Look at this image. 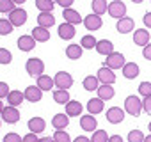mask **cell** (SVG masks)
<instances>
[{"mask_svg":"<svg viewBox=\"0 0 151 142\" xmlns=\"http://www.w3.org/2000/svg\"><path fill=\"white\" fill-rule=\"evenodd\" d=\"M124 110H126V114H130V115H133V117H139L140 112L144 110L142 100H139L137 94L126 96V100H124Z\"/></svg>","mask_w":151,"mask_h":142,"instance_id":"1","label":"cell"},{"mask_svg":"<svg viewBox=\"0 0 151 142\" xmlns=\"http://www.w3.org/2000/svg\"><path fill=\"white\" fill-rule=\"evenodd\" d=\"M25 69H27V73L30 77L37 78V77L43 75V71H45V62L41 59H37V57H30L27 60V64H25Z\"/></svg>","mask_w":151,"mask_h":142,"instance_id":"2","label":"cell"},{"mask_svg":"<svg viewBox=\"0 0 151 142\" xmlns=\"http://www.w3.org/2000/svg\"><path fill=\"white\" fill-rule=\"evenodd\" d=\"M96 77H98V80H100L103 85H114V84H116V73H114V69H110V67L105 66V64L98 69Z\"/></svg>","mask_w":151,"mask_h":142,"instance_id":"3","label":"cell"},{"mask_svg":"<svg viewBox=\"0 0 151 142\" xmlns=\"http://www.w3.org/2000/svg\"><path fill=\"white\" fill-rule=\"evenodd\" d=\"M53 80H55V87H57V89L68 91V89L73 85V77L68 73V71H57L55 77H53Z\"/></svg>","mask_w":151,"mask_h":142,"instance_id":"4","label":"cell"},{"mask_svg":"<svg viewBox=\"0 0 151 142\" xmlns=\"http://www.w3.org/2000/svg\"><path fill=\"white\" fill-rule=\"evenodd\" d=\"M126 64V60H124V55L123 53H119V52H112L110 55H107L105 57V66H109L110 69H123V66Z\"/></svg>","mask_w":151,"mask_h":142,"instance_id":"5","label":"cell"},{"mask_svg":"<svg viewBox=\"0 0 151 142\" xmlns=\"http://www.w3.org/2000/svg\"><path fill=\"white\" fill-rule=\"evenodd\" d=\"M20 110L18 107H13V105H7L2 108V121L7 123V124H16L20 121Z\"/></svg>","mask_w":151,"mask_h":142,"instance_id":"6","label":"cell"},{"mask_svg":"<svg viewBox=\"0 0 151 142\" xmlns=\"http://www.w3.org/2000/svg\"><path fill=\"white\" fill-rule=\"evenodd\" d=\"M84 27H86L89 32H96V30H100V29L103 27V20H101L100 14L91 13V14H87V16L84 18Z\"/></svg>","mask_w":151,"mask_h":142,"instance_id":"7","label":"cell"},{"mask_svg":"<svg viewBox=\"0 0 151 142\" xmlns=\"http://www.w3.org/2000/svg\"><path fill=\"white\" fill-rule=\"evenodd\" d=\"M109 14L116 20H121L126 16V6L121 2V0H112L109 4Z\"/></svg>","mask_w":151,"mask_h":142,"instance_id":"8","label":"cell"},{"mask_svg":"<svg viewBox=\"0 0 151 142\" xmlns=\"http://www.w3.org/2000/svg\"><path fill=\"white\" fill-rule=\"evenodd\" d=\"M124 112H126V110H123V108H119V107H110V108L107 110L105 117H107V121H109L110 124H119V123L124 121Z\"/></svg>","mask_w":151,"mask_h":142,"instance_id":"9","label":"cell"},{"mask_svg":"<svg viewBox=\"0 0 151 142\" xmlns=\"http://www.w3.org/2000/svg\"><path fill=\"white\" fill-rule=\"evenodd\" d=\"M57 32H59V37L64 39V41H71L75 36H77V29H75V25H71L68 22L60 23L59 29H57Z\"/></svg>","mask_w":151,"mask_h":142,"instance_id":"10","label":"cell"},{"mask_svg":"<svg viewBox=\"0 0 151 142\" xmlns=\"http://www.w3.org/2000/svg\"><path fill=\"white\" fill-rule=\"evenodd\" d=\"M23 93H25V100L30 101V103H37V101L43 100V91L37 85H27Z\"/></svg>","mask_w":151,"mask_h":142,"instance_id":"11","label":"cell"},{"mask_svg":"<svg viewBox=\"0 0 151 142\" xmlns=\"http://www.w3.org/2000/svg\"><path fill=\"white\" fill-rule=\"evenodd\" d=\"M116 29H117V32H119V34H130V32H133V29H135V22H133V18L124 16V18L117 20Z\"/></svg>","mask_w":151,"mask_h":142,"instance_id":"12","label":"cell"},{"mask_svg":"<svg viewBox=\"0 0 151 142\" xmlns=\"http://www.w3.org/2000/svg\"><path fill=\"white\" fill-rule=\"evenodd\" d=\"M80 126H82V130H86V131H96V128H98L96 115H93V114H84V115H80Z\"/></svg>","mask_w":151,"mask_h":142,"instance_id":"13","label":"cell"},{"mask_svg":"<svg viewBox=\"0 0 151 142\" xmlns=\"http://www.w3.org/2000/svg\"><path fill=\"white\" fill-rule=\"evenodd\" d=\"M62 18H64V22H68L71 25H80V23H84V18L80 16V13L75 11V9H71V7L62 11Z\"/></svg>","mask_w":151,"mask_h":142,"instance_id":"14","label":"cell"},{"mask_svg":"<svg viewBox=\"0 0 151 142\" xmlns=\"http://www.w3.org/2000/svg\"><path fill=\"white\" fill-rule=\"evenodd\" d=\"M9 20H11V23H13L14 27H22V25H25V22H27V11L16 7V9L9 14Z\"/></svg>","mask_w":151,"mask_h":142,"instance_id":"15","label":"cell"},{"mask_svg":"<svg viewBox=\"0 0 151 142\" xmlns=\"http://www.w3.org/2000/svg\"><path fill=\"white\" fill-rule=\"evenodd\" d=\"M27 128L32 131V133H43L45 128H46V121L43 117H30L29 123H27Z\"/></svg>","mask_w":151,"mask_h":142,"instance_id":"16","label":"cell"},{"mask_svg":"<svg viewBox=\"0 0 151 142\" xmlns=\"http://www.w3.org/2000/svg\"><path fill=\"white\" fill-rule=\"evenodd\" d=\"M82 55H84V48H82V44L71 43V44L66 46V57H68V59H71V60H78Z\"/></svg>","mask_w":151,"mask_h":142,"instance_id":"17","label":"cell"},{"mask_svg":"<svg viewBox=\"0 0 151 142\" xmlns=\"http://www.w3.org/2000/svg\"><path fill=\"white\" fill-rule=\"evenodd\" d=\"M139 73H140V69H139L137 62H126V64L123 66V77H124L126 80H133V78H137Z\"/></svg>","mask_w":151,"mask_h":142,"instance_id":"18","label":"cell"},{"mask_svg":"<svg viewBox=\"0 0 151 142\" xmlns=\"http://www.w3.org/2000/svg\"><path fill=\"white\" fill-rule=\"evenodd\" d=\"M133 43L137 46H142V48L146 44H149V32H147V29H137L133 32Z\"/></svg>","mask_w":151,"mask_h":142,"instance_id":"19","label":"cell"},{"mask_svg":"<svg viewBox=\"0 0 151 142\" xmlns=\"http://www.w3.org/2000/svg\"><path fill=\"white\" fill-rule=\"evenodd\" d=\"M36 39L32 37V36H20L18 37V48L22 50V52H32L34 48H36Z\"/></svg>","mask_w":151,"mask_h":142,"instance_id":"20","label":"cell"},{"mask_svg":"<svg viewBox=\"0 0 151 142\" xmlns=\"http://www.w3.org/2000/svg\"><path fill=\"white\" fill-rule=\"evenodd\" d=\"M52 126L55 130H66L69 126V115L64 112V114H55L52 117Z\"/></svg>","mask_w":151,"mask_h":142,"instance_id":"21","label":"cell"},{"mask_svg":"<svg viewBox=\"0 0 151 142\" xmlns=\"http://www.w3.org/2000/svg\"><path fill=\"white\" fill-rule=\"evenodd\" d=\"M103 108H105V101H103L101 98H91V100L87 101V112L93 114V115L103 112Z\"/></svg>","mask_w":151,"mask_h":142,"instance_id":"22","label":"cell"},{"mask_svg":"<svg viewBox=\"0 0 151 142\" xmlns=\"http://www.w3.org/2000/svg\"><path fill=\"white\" fill-rule=\"evenodd\" d=\"M82 110H84V107H82V103L77 101V100H71V101L66 105V114H68L69 117H80Z\"/></svg>","mask_w":151,"mask_h":142,"instance_id":"23","label":"cell"},{"mask_svg":"<svg viewBox=\"0 0 151 142\" xmlns=\"http://www.w3.org/2000/svg\"><path fill=\"white\" fill-rule=\"evenodd\" d=\"M37 43H46L48 39H50V30L48 29H45V27H36V29H32V34H30Z\"/></svg>","mask_w":151,"mask_h":142,"instance_id":"24","label":"cell"},{"mask_svg":"<svg viewBox=\"0 0 151 142\" xmlns=\"http://www.w3.org/2000/svg\"><path fill=\"white\" fill-rule=\"evenodd\" d=\"M96 52L100 53V55H110L112 52H114V43L112 41H109V39H100L98 41V44H96Z\"/></svg>","mask_w":151,"mask_h":142,"instance_id":"25","label":"cell"},{"mask_svg":"<svg viewBox=\"0 0 151 142\" xmlns=\"http://www.w3.org/2000/svg\"><path fill=\"white\" fill-rule=\"evenodd\" d=\"M37 25L45 27V29H50L52 25H55L53 13H41V14H37Z\"/></svg>","mask_w":151,"mask_h":142,"instance_id":"26","label":"cell"},{"mask_svg":"<svg viewBox=\"0 0 151 142\" xmlns=\"http://www.w3.org/2000/svg\"><path fill=\"white\" fill-rule=\"evenodd\" d=\"M43 93L45 91H52V87H55V80L52 78V77H48V75H41V77H37V84H36Z\"/></svg>","mask_w":151,"mask_h":142,"instance_id":"27","label":"cell"},{"mask_svg":"<svg viewBox=\"0 0 151 142\" xmlns=\"http://www.w3.org/2000/svg\"><path fill=\"white\" fill-rule=\"evenodd\" d=\"M82 85H84V89H86V91L93 93V91H98V89H100L101 82L98 80V77H94V75H89V77H86V78H84Z\"/></svg>","mask_w":151,"mask_h":142,"instance_id":"28","label":"cell"},{"mask_svg":"<svg viewBox=\"0 0 151 142\" xmlns=\"http://www.w3.org/2000/svg\"><path fill=\"white\" fill-rule=\"evenodd\" d=\"M98 93V98H101L103 101H107V100H112L114 96H116V91H114V87L112 85H100V89L96 91Z\"/></svg>","mask_w":151,"mask_h":142,"instance_id":"29","label":"cell"},{"mask_svg":"<svg viewBox=\"0 0 151 142\" xmlns=\"http://www.w3.org/2000/svg\"><path fill=\"white\" fill-rule=\"evenodd\" d=\"M23 100H25V93H22V91H11L7 96V101L13 107H20L23 103Z\"/></svg>","mask_w":151,"mask_h":142,"instance_id":"30","label":"cell"},{"mask_svg":"<svg viewBox=\"0 0 151 142\" xmlns=\"http://www.w3.org/2000/svg\"><path fill=\"white\" fill-rule=\"evenodd\" d=\"M91 7H93V13H94V14H100V16L109 11L107 0H93V2H91Z\"/></svg>","mask_w":151,"mask_h":142,"instance_id":"31","label":"cell"},{"mask_svg":"<svg viewBox=\"0 0 151 142\" xmlns=\"http://www.w3.org/2000/svg\"><path fill=\"white\" fill-rule=\"evenodd\" d=\"M53 100H55V103H59V105H68V103L71 101L69 93L64 91V89H57V91H53Z\"/></svg>","mask_w":151,"mask_h":142,"instance_id":"32","label":"cell"},{"mask_svg":"<svg viewBox=\"0 0 151 142\" xmlns=\"http://www.w3.org/2000/svg\"><path fill=\"white\" fill-rule=\"evenodd\" d=\"M36 7L41 13H53L55 2H53V0H36Z\"/></svg>","mask_w":151,"mask_h":142,"instance_id":"33","label":"cell"},{"mask_svg":"<svg viewBox=\"0 0 151 142\" xmlns=\"http://www.w3.org/2000/svg\"><path fill=\"white\" fill-rule=\"evenodd\" d=\"M80 44H82V48L84 50H94L96 48V44H98V39H94V36H84L82 39H80Z\"/></svg>","mask_w":151,"mask_h":142,"instance_id":"34","label":"cell"},{"mask_svg":"<svg viewBox=\"0 0 151 142\" xmlns=\"http://www.w3.org/2000/svg\"><path fill=\"white\" fill-rule=\"evenodd\" d=\"M13 30H14V25L11 23L9 18H2V20H0V34H2V36H7Z\"/></svg>","mask_w":151,"mask_h":142,"instance_id":"35","label":"cell"},{"mask_svg":"<svg viewBox=\"0 0 151 142\" xmlns=\"http://www.w3.org/2000/svg\"><path fill=\"white\" fill-rule=\"evenodd\" d=\"M14 2L13 0H0V13L2 14H11L14 11Z\"/></svg>","mask_w":151,"mask_h":142,"instance_id":"36","label":"cell"},{"mask_svg":"<svg viewBox=\"0 0 151 142\" xmlns=\"http://www.w3.org/2000/svg\"><path fill=\"white\" fill-rule=\"evenodd\" d=\"M144 138H146V135H144L140 130H132V131L128 133V137H126L128 142H144Z\"/></svg>","mask_w":151,"mask_h":142,"instance_id":"37","label":"cell"},{"mask_svg":"<svg viewBox=\"0 0 151 142\" xmlns=\"http://www.w3.org/2000/svg\"><path fill=\"white\" fill-rule=\"evenodd\" d=\"M91 142H109V135H107V131H105V130H96V131H93Z\"/></svg>","mask_w":151,"mask_h":142,"instance_id":"38","label":"cell"},{"mask_svg":"<svg viewBox=\"0 0 151 142\" xmlns=\"http://www.w3.org/2000/svg\"><path fill=\"white\" fill-rule=\"evenodd\" d=\"M53 138H55V142H71V137L66 130H55Z\"/></svg>","mask_w":151,"mask_h":142,"instance_id":"39","label":"cell"},{"mask_svg":"<svg viewBox=\"0 0 151 142\" xmlns=\"http://www.w3.org/2000/svg\"><path fill=\"white\" fill-rule=\"evenodd\" d=\"M13 60V53L7 50V48H0V64H11Z\"/></svg>","mask_w":151,"mask_h":142,"instance_id":"40","label":"cell"},{"mask_svg":"<svg viewBox=\"0 0 151 142\" xmlns=\"http://www.w3.org/2000/svg\"><path fill=\"white\" fill-rule=\"evenodd\" d=\"M139 96H142V98L151 96V82H142L139 85Z\"/></svg>","mask_w":151,"mask_h":142,"instance_id":"41","label":"cell"},{"mask_svg":"<svg viewBox=\"0 0 151 142\" xmlns=\"http://www.w3.org/2000/svg\"><path fill=\"white\" fill-rule=\"evenodd\" d=\"M4 142H23V138H22L18 133L11 131V133H7V135L4 137Z\"/></svg>","mask_w":151,"mask_h":142,"instance_id":"42","label":"cell"},{"mask_svg":"<svg viewBox=\"0 0 151 142\" xmlns=\"http://www.w3.org/2000/svg\"><path fill=\"white\" fill-rule=\"evenodd\" d=\"M9 85L6 84V82H0V98L2 100H7V96H9Z\"/></svg>","mask_w":151,"mask_h":142,"instance_id":"43","label":"cell"},{"mask_svg":"<svg viewBox=\"0 0 151 142\" xmlns=\"http://www.w3.org/2000/svg\"><path fill=\"white\" fill-rule=\"evenodd\" d=\"M57 6H60L62 9H69L73 4H75V0H55Z\"/></svg>","mask_w":151,"mask_h":142,"instance_id":"44","label":"cell"},{"mask_svg":"<svg viewBox=\"0 0 151 142\" xmlns=\"http://www.w3.org/2000/svg\"><path fill=\"white\" fill-rule=\"evenodd\" d=\"M41 138H37V133H27L25 137H23V142H39Z\"/></svg>","mask_w":151,"mask_h":142,"instance_id":"45","label":"cell"},{"mask_svg":"<svg viewBox=\"0 0 151 142\" xmlns=\"http://www.w3.org/2000/svg\"><path fill=\"white\" fill-rule=\"evenodd\" d=\"M142 57H144L146 60H151V43L142 48Z\"/></svg>","mask_w":151,"mask_h":142,"instance_id":"46","label":"cell"},{"mask_svg":"<svg viewBox=\"0 0 151 142\" xmlns=\"http://www.w3.org/2000/svg\"><path fill=\"white\" fill-rule=\"evenodd\" d=\"M142 105H144V112H146V114H151V96L144 98V100H142Z\"/></svg>","mask_w":151,"mask_h":142,"instance_id":"47","label":"cell"},{"mask_svg":"<svg viewBox=\"0 0 151 142\" xmlns=\"http://www.w3.org/2000/svg\"><path fill=\"white\" fill-rule=\"evenodd\" d=\"M142 22H144V27H146V29H151V11H147V13L144 14Z\"/></svg>","mask_w":151,"mask_h":142,"instance_id":"48","label":"cell"},{"mask_svg":"<svg viewBox=\"0 0 151 142\" xmlns=\"http://www.w3.org/2000/svg\"><path fill=\"white\" fill-rule=\"evenodd\" d=\"M109 142H123V137L121 135H110L109 137Z\"/></svg>","mask_w":151,"mask_h":142,"instance_id":"49","label":"cell"},{"mask_svg":"<svg viewBox=\"0 0 151 142\" xmlns=\"http://www.w3.org/2000/svg\"><path fill=\"white\" fill-rule=\"evenodd\" d=\"M73 142H91V138H87V137H84V135H80V137H77Z\"/></svg>","mask_w":151,"mask_h":142,"instance_id":"50","label":"cell"},{"mask_svg":"<svg viewBox=\"0 0 151 142\" xmlns=\"http://www.w3.org/2000/svg\"><path fill=\"white\" fill-rule=\"evenodd\" d=\"M39 142H55V138H53V137H43Z\"/></svg>","mask_w":151,"mask_h":142,"instance_id":"51","label":"cell"},{"mask_svg":"<svg viewBox=\"0 0 151 142\" xmlns=\"http://www.w3.org/2000/svg\"><path fill=\"white\" fill-rule=\"evenodd\" d=\"M13 2H14V4H25L27 0H13Z\"/></svg>","mask_w":151,"mask_h":142,"instance_id":"52","label":"cell"},{"mask_svg":"<svg viewBox=\"0 0 151 142\" xmlns=\"http://www.w3.org/2000/svg\"><path fill=\"white\" fill-rule=\"evenodd\" d=\"M144 142H151V133H149V135H147V137L144 138Z\"/></svg>","mask_w":151,"mask_h":142,"instance_id":"53","label":"cell"},{"mask_svg":"<svg viewBox=\"0 0 151 142\" xmlns=\"http://www.w3.org/2000/svg\"><path fill=\"white\" fill-rule=\"evenodd\" d=\"M132 2H133V4H142L144 0H132Z\"/></svg>","mask_w":151,"mask_h":142,"instance_id":"54","label":"cell"},{"mask_svg":"<svg viewBox=\"0 0 151 142\" xmlns=\"http://www.w3.org/2000/svg\"><path fill=\"white\" fill-rule=\"evenodd\" d=\"M147 130H149V133H151V121H149V124H147Z\"/></svg>","mask_w":151,"mask_h":142,"instance_id":"55","label":"cell"}]
</instances>
